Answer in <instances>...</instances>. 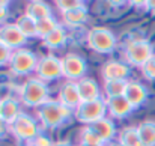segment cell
I'll use <instances>...</instances> for the list:
<instances>
[{
    "label": "cell",
    "instance_id": "1",
    "mask_svg": "<svg viewBox=\"0 0 155 146\" xmlns=\"http://www.w3.org/2000/svg\"><path fill=\"white\" fill-rule=\"evenodd\" d=\"M71 116H72V110L66 108L63 104H60L56 99H48L38 107V118L44 128L56 130L63 124H66Z\"/></svg>",
    "mask_w": 155,
    "mask_h": 146
},
{
    "label": "cell",
    "instance_id": "2",
    "mask_svg": "<svg viewBox=\"0 0 155 146\" xmlns=\"http://www.w3.org/2000/svg\"><path fill=\"white\" fill-rule=\"evenodd\" d=\"M20 98L27 107H39L48 101L50 89L45 81L39 78H29L20 86Z\"/></svg>",
    "mask_w": 155,
    "mask_h": 146
},
{
    "label": "cell",
    "instance_id": "3",
    "mask_svg": "<svg viewBox=\"0 0 155 146\" xmlns=\"http://www.w3.org/2000/svg\"><path fill=\"white\" fill-rule=\"evenodd\" d=\"M9 131L14 134L15 139H18L20 142H26V143H32L41 134L38 121L33 116L26 114V113H21L9 125Z\"/></svg>",
    "mask_w": 155,
    "mask_h": 146
},
{
    "label": "cell",
    "instance_id": "4",
    "mask_svg": "<svg viewBox=\"0 0 155 146\" xmlns=\"http://www.w3.org/2000/svg\"><path fill=\"white\" fill-rule=\"evenodd\" d=\"M38 56L27 48L17 50L12 53L11 62H9V69L15 75H29L36 71L38 66Z\"/></svg>",
    "mask_w": 155,
    "mask_h": 146
},
{
    "label": "cell",
    "instance_id": "5",
    "mask_svg": "<svg viewBox=\"0 0 155 146\" xmlns=\"http://www.w3.org/2000/svg\"><path fill=\"white\" fill-rule=\"evenodd\" d=\"M89 47L101 54H110L116 48V36L105 27H92L87 32Z\"/></svg>",
    "mask_w": 155,
    "mask_h": 146
},
{
    "label": "cell",
    "instance_id": "6",
    "mask_svg": "<svg viewBox=\"0 0 155 146\" xmlns=\"http://www.w3.org/2000/svg\"><path fill=\"white\" fill-rule=\"evenodd\" d=\"M154 47L146 39H134L125 47V59L133 66H143L151 57H154Z\"/></svg>",
    "mask_w": 155,
    "mask_h": 146
},
{
    "label": "cell",
    "instance_id": "7",
    "mask_svg": "<svg viewBox=\"0 0 155 146\" xmlns=\"http://www.w3.org/2000/svg\"><path fill=\"white\" fill-rule=\"evenodd\" d=\"M105 113H107V102L105 99L100 98V99L81 102L80 107L75 110V118L83 124L92 125L105 118Z\"/></svg>",
    "mask_w": 155,
    "mask_h": 146
},
{
    "label": "cell",
    "instance_id": "8",
    "mask_svg": "<svg viewBox=\"0 0 155 146\" xmlns=\"http://www.w3.org/2000/svg\"><path fill=\"white\" fill-rule=\"evenodd\" d=\"M36 75L42 81H53L63 77V62L56 56H44L36 66Z\"/></svg>",
    "mask_w": 155,
    "mask_h": 146
},
{
    "label": "cell",
    "instance_id": "9",
    "mask_svg": "<svg viewBox=\"0 0 155 146\" xmlns=\"http://www.w3.org/2000/svg\"><path fill=\"white\" fill-rule=\"evenodd\" d=\"M62 62H63V77L68 78V81L77 83L78 80L84 78L87 72V62L84 60V57L75 53H68L62 59Z\"/></svg>",
    "mask_w": 155,
    "mask_h": 146
},
{
    "label": "cell",
    "instance_id": "10",
    "mask_svg": "<svg viewBox=\"0 0 155 146\" xmlns=\"http://www.w3.org/2000/svg\"><path fill=\"white\" fill-rule=\"evenodd\" d=\"M0 41L6 47L17 51V50L23 48V45L26 44L27 38L20 32L17 24H5V26L0 27Z\"/></svg>",
    "mask_w": 155,
    "mask_h": 146
},
{
    "label": "cell",
    "instance_id": "11",
    "mask_svg": "<svg viewBox=\"0 0 155 146\" xmlns=\"http://www.w3.org/2000/svg\"><path fill=\"white\" fill-rule=\"evenodd\" d=\"M131 74V68L128 63L125 62H119V60H108L103 65L101 69V75H103L104 81H110V80H127Z\"/></svg>",
    "mask_w": 155,
    "mask_h": 146
},
{
    "label": "cell",
    "instance_id": "12",
    "mask_svg": "<svg viewBox=\"0 0 155 146\" xmlns=\"http://www.w3.org/2000/svg\"><path fill=\"white\" fill-rule=\"evenodd\" d=\"M57 101L60 104H63L66 108L75 111L80 107V104H81V98H80V94H78L77 85L74 81L63 83V86L59 91V99Z\"/></svg>",
    "mask_w": 155,
    "mask_h": 146
},
{
    "label": "cell",
    "instance_id": "13",
    "mask_svg": "<svg viewBox=\"0 0 155 146\" xmlns=\"http://www.w3.org/2000/svg\"><path fill=\"white\" fill-rule=\"evenodd\" d=\"M148 95H149V91L145 85H142L140 81H128V86H127L124 97L130 101V104L134 108H137L146 102Z\"/></svg>",
    "mask_w": 155,
    "mask_h": 146
},
{
    "label": "cell",
    "instance_id": "14",
    "mask_svg": "<svg viewBox=\"0 0 155 146\" xmlns=\"http://www.w3.org/2000/svg\"><path fill=\"white\" fill-rule=\"evenodd\" d=\"M107 102V110L111 116L117 118V119H124L127 116H130L136 108L130 104V101L125 97H116V98H108L105 99Z\"/></svg>",
    "mask_w": 155,
    "mask_h": 146
},
{
    "label": "cell",
    "instance_id": "15",
    "mask_svg": "<svg viewBox=\"0 0 155 146\" xmlns=\"http://www.w3.org/2000/svg\"><path fill=\"white\" fill-rule=\"evenodd\" d=\"M77 89L81 98V102H87V101H94V99H100L101 92H100V86L94 78L84 77L81 80H78L77 83Z\"/></svg>",
    "mask_w": 155,
    "mask_h": 146
},
{
    "label": "cell",
    "instance_id": "16",
    "mask_svg": "<svg viewBox=\"0 0 155 146\" xmlns=\"http://www.w3.org/2000/svg\"><path fill=\"white\" fill-rule=\"evenodd\" d=\"M21 114L20 111V102L12 97H6L2 99V105H0V119L11 125L18 116Z\"/></svg>",
    "mask_w": 155,
    "mask_h": 146
},
{
    "label": "cell",
    "instance_id": "17",
    "mask_svg": "<svg viewBox=\"0 0 155 146\" xmlns=\"http://www.w3.org/2000/svg\"><path fill=\"white\" fill-rule=\"evenodd\" d=\"M26 14L33 18L35 21H39V20H44L47 17H51V8L45 3V2H41V0H33V2H29L27 6H26Z\"/></svg>",
    "mask_w": 155,
    "mask_h": 146
},
{
    "label": "cell",
    "instance_id": "18",
    "mask_svg": "<svg viewBox=\"0 0 155 146\" xmlns=\"http://www.w3.org/2000/svg\"><path fill=\"white\" fill-rule=\"evenodd\" d=\"M87 127H91L105 143L110 142L114 137V134H116V127L111 122V119H108V118H103L101 121H98V122H95L92 125H87Z\"/></svg>",
    "mask_w": 155,
    "mask_h": 146
},
{
    "label": "cell",
    "instance_id": "19",
    "mask_svg": "<svg viewBox=\"0 0 155 146\" xmlns=\"http://www.w3.org/2000/svg\"><path fill=\"white\" fill-rule=\"evenodd\" d=\"M44 45L47 48H51V50H56V48H60L65 45L66 42V29L63 26H59L53 30L50 35H47L44 39H42Z\"/></svg>",
    "mask_w": 155,
    "mask_h": 146
},
{
    "label": "cell",
    "instance_id": "20",
    "mask_svg": "<svg viewBox=\"0 0 155 146\" xmlns=\"http://www.w3.org/2000/svg\"><path fill=\"white\" fill-rule=\"evenodd\" d=\"M137 133L143 146H155V122L145 121L137 127Z\"/></svg>",
    "mask_w": 155,
    "mask_h": 146
},
{
    "label": "cell",
    "instance_id": "21",
    "mask_svg": "<svg viewBox=\"0 0 155 146\" xmlns=\"http://www.w3.org/2000/svg\"><path fill=\"white\" fill-rule=\"evenodd\" d=\"M87 18H89V11H87L86 5L81 6V8H78V9H75V11H71V12L63 14V21H65V24H68V26H71V27L81 26L83 23L87 21Z\"/></svg>",
    "mask_w": 155,
    "mask_h": 146
},
{
    "label": "cell",
    "instance_id": "22",
    "mask_svg": "<svg viewBox=\"0 0 155 146\" xmlns=\"http://www.w3.org/2000/svg\"><path fill=\"white\" fill-rule=\"evenodd\" d=\"M128 81L127 80H110V81H104L103 91L105 94V99L108 98H116V97H124L125 91H127Z\"/></svg>",
    "mask_w": 155,
    "mask_h": 146
},
{
    "label": "cell",
    "instance_id": "23",
    "mask_svg": "<svg viewBox=\"0 0 155 146\" xmlns=\"http://www.w3.org/2000/svg\"><path fill=\"white\" fill-rule=\"evenodd\" d=\"M17 27L20 29V32L26 36V38H35L38 36V30H36V21L33 18H30L27 14L21 15L17 18L15 21Z\"/></svg>",
    "mask_w": 155,
    "mask_h": 146
},
{
    "label": "cell",
    "instance_id": "24",
    "mask_svg": "<svg viewBox=\"0 0 155 146\" xmlns=\"http://www.w3.org/2000/svg\"><path fill=\"white\" fill-rule=\"evenodd\" d=\"M119 143H122L124 146H143V143L140 142L137 128H134V127H128L120 131Z\"/></svg>",
    "mask_w": 155,
    "mask_h": 146
},
{
    "label": "cell",
    "instance_id": "25",
    "mask_svg": "<svg viewBox=\"0 0 155 146\" xmlns=\"http://www.w3.org/2000/svg\"><path fill=\"white\" fill-rule=\"evenodd\" d=\"M60 24L57 23V20L54 18V17H47V18H44V20H39V21H36V30H38V36L41 38V39H44L47 35H50L53 30L56 29V27H59Z\"/></svg>",
    "mask_w": 155,
    "mask_h": 146
},
{
    "label": "cell",
    "instance_id": "26",
    "mask_svg": "<svg viewBox=\"0 0 155 146\" xmlns=\"http://www.w3.org/2000/svg\"><path fill=\"white\" fill-rule=\"evenodd\" d=\"M81 143H87V145H95V146H104L103 139L91 128V127H86L83 128L81 131Z\"/></svg>",
    "mask_w": 155,
    "mask_h": 146
},
{
    "label": "cell",
    "instance_id": "27",
    "mask_svg": "<svg viewBox=\"0 0 155 146\" xmlns=\"http://www.w3.org/2000/svg\"><path fill=\"white\" fill-rule=\"evenodd\" d=\"M56 6L62 11V14H66V12H71V11H75V9L84 6V2H81V0H57Z\"/></svg>",
    "mask_w": 155,
    "mask_h": 146
},
{
    "label": "cell",
    "instance_id": "28",
    "mask_svg": "<svg viewBox=\"0 0 155 146\" xmlns=\"http://www.w3.org/2000/svg\"><path fill=\"white\" fill-rule=\"evenodd\" d=\"M142 74L145 78L155 81V56L151 57L143 66H142Z\"/></svg>",
    "mask_w": 155,
    "mask_h": 146
},
{
    "label": "cell",
    "instance_id": "29",
    "mask_svg": "<svg viewBox=\"0 0 155 146\" xmlns=\"http://www.w3.org/2000/svg\"><path fill=\"white\" fill-rule=\"evenodd\" d=\"M12 53H14L12 50L9 48V47H6V45L0 41V66H3V65H6V63L11 62Z\"/></svg>",
    "mask_w": 155,
    "mask_h": 146
},
{
    "label": "cell",
    "instance_id": "30",
    "mask_svg": "<svg viewBox=\"0 0 155 146\" xmlns=\"http://www.w3.org/2000/svg\"><path fill=\"white\" fill-rule=\"evenodd\" d=\"M32 145H35V146H53L54 143H53L51 140L47 137V136H44V134H39L33 142H32Z\"/></svg>",
    "mask_w": 155,
    "mask_h": 146
},
{
    "label": "cell",
    "instance_id": "31",
    "mask_svg": "<svg viewBox=\"0 0 155 146\" xmlns=\"http://www.w3.org/2000/svg\"><path fill=\"white\" fill-rule=\"evenodd\" d=\"M9 2H0V23H5L9 15Z\"/></svg>",
    "mask_w": 155,
    "mask_h": 146
},
{
    "label": "cell",
    "instance_id": "32",
    "mask_svg": "<svg viewBox=\"0 0 155 146\" xmlns=\"http://www.w3.org/2000/svg\"><path fill=\"white\" fill-rule=\"evenodd\" d=\"M6 131H8V124H5V122L0 119V137H2V136H5V134H6Z\"/></svg>",
    "mask_w": 155,
    "mask_h": 146
},
{
    "label": "cell",
    "instance_id": "33",
    "mask_svg": "<svg viewBox=\"0 0 155 146\" xmlns=\"http://www.w3.org/2000/svg\"><path fill=\"white\" fill-rule=\"evenodd\" d=\"M53 146H74L71 142H68V140H63V142H56Z\"/></svg>",
    "mask_w": 155,
    "mask_h": 146
},
{
    "label": "cell",
    "instance_id": "34",
    "mask_svg": "<svg viewBox=\"0 0 155 146\" xmlns=\"http://www.w3.org/2000/svg\"><path fill=\"white\" fill-rule=\"evenodd\" d=\"M145 6H146L149 11H155V2H146Z\"/></svg>",
    "mask_w": 155,
    "mask_h": 146
},
{
    "label": "cell",
    "instance_id": "35",
    "mask_svg": "<svg viewBox=\"0 0 155 146\" xmlns=\"http://www.w3.org/2000/svg\"><path fill=\"white\" fill-rule=\"evenodd\" d=\"M78 146H95V145H87V143H81V142H80V145Z\"/></svg>",
    "mask_w": 155,
    "mask_h": 146
},
{
    "label": "cell",
    "instance_id": "36",
    "mask_svg": "<svg viewBox=\"0 0 155 146\" xmlns=\"http://www.w3.org/2000/svg\"><path fill=\"white\" fill-rule=\"evenodd\" d=\"M110 146H124V145H122V143H119V142H117V143H113V145H110Z\"/></svg>",
    "mask_w": 155,
    "mask_h": 146
},
{
    "label": "cell",
    "instance_id": "37",
    "mask_svg": "<svg viewBox=\"0 0 155 146\" xmlns=\"http://www.w3.org/2000/svg\"><path fill=\"white\" fill-rule=\"evenodd\" d=\"M20 146H35V145H32V143H26V145H20Z\"/></svg>",
    "mask_w": 155,
    "mask_h": 146
},
{
    "label": "cell",
    "instance_id": "38",
    "mask_svg": "<svg viewBox=\"0 0 155 146\" xmlns=\"http://www.w3.org/2000/svg\"><path fill=\"white\" fill-rule=\"evenodd\" d=\"M0 105H2V99H0Z\"/></svg>",
    "mask_w": 155,
    "mask_h": 146
}]
</instances>
